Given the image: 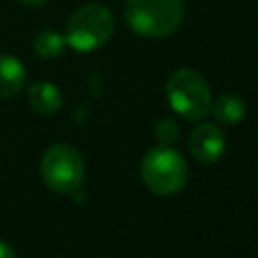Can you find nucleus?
I'll return each mask as SVG.
<instances>
[{
	"mask_svg": "<svg viewBox=\"0 0 258 258\" xmlns=\"http://www.w3.org/2000/svg\"><path fill=\"white\" fill-rule=\"evenodd\" d=\"M177 137H179V129H177V125H175L173 119H161V121H157V125H155V139L161 145H173Z\"/></svg>",
	"mask_w": 258,
	"mask_h": 258,
	"instance_id": "nucleus-11",
	"label": "nucleus"
},
{
	"mask_svg": "<svg viewBox=\"0 0 258 258\" xmlns=\"http://www.w3.org/2000/svg\"><path fill=\"white\" fill-rule=\"evenodd\" d=\"M210 113L216 117L218 123L224 125H236L244 119L246 115V105L244 101L234 95V93H224L218 99H212V109Z\"/></svg>",
	"mask_w": 258,
	"mask_h": 258,
	"instance_id": "nucleus-9",
	"label": "nucleus"
},
{
	"mask_svg": "<svg viewBox=\"0 0 258 258\" xmlns=\"http://www.w3.org/2000/svg\"><path fill=\"white\" fill-rule=\"evenodd\" d=\"M28 103L40 115H54L62 107V95L52 83L38 81L28 89Z\"/></svg>",
	"mask_w": 258,
	"mask_h": 258,
	"instance_id": "nucleus-8",
	"label": "nucleus"
},
{
	"mask_svg": "<svg viewBox=\"0 0 258 258\" xmlns=\"http://www.w3.org/2000/svg\"><path fill=\"white\" fill-rule=\"evenodd\" d=\"M0 258H16L14 248L4 240H0Z\"/></svg>",
	"mask_w": 258,
	"mask_h": 258,
	"instance_id": "nucleus-12",
	"label": "nucleus"
},
{
	"mask_svg": "<svg viewBox=\"0 0 258 258\" xmlns=\"http://www.w3.org/2000/svg\"><path fill=\"white\" fill-rule=\"evenodd\" d=\"M115 22L113 14L103 4H85L73 12L67 24L64 40L79 52H91L109 42Z\"/></svg>",
	"mask_w": 258,
	"mask_h": 258,
	"instance_id": "nucleus-4",
	"label": "nucleus"
},
{
	"mask_svg": "<svg viewBox=\"0 0 258 258\" xmlns=\"http://www.w3.org/2000/svg\"><path fill=\"white\" fill-rule=\"evenodd\" d=\"M24 6H30V8H40V6H44L48 0H20Z\"/></svg>",
	"mask_w": 258,
	"mask_h": 258,
	"instance_id": "nucleus-13",
	"label": "nucleus"
},
{
	"mask_svg": "<svg viewBox=\"0 0 258 258\" xmlns=\"http://www.w3.org/2000/svg\"><path fill=\"white\" fill-rule=\"evenodd\" d=\"M40 175L52 191L73 194L85 179L83 155L69 143H54L40 159Z\"/></svg>",
	"mask_w": 258,
	"mask_h": 258,
	"instance_id": "nucleus-5",
	"label": "nucleus"
},
{
	"mask_svg": "<svg viewBox=\"0 0 258 258\" xmlns=\"http://www.w3.org/2000/svg\"><path fill=\"white\" fill-rule=\"evenodd\" d=\"M189 153L200 163H214L220 159L226 147V135L216 123H200L191 129L187 139Z\"/></svg>",
	"mask_w": 258,
	"mask_h": 258,
	"instance_id": "nucleus-6",
	"label": "nucleus"
},
{
	"mask_svg": "<svg viewBox=\"0 0 258 258\" xmlns=\"http://www.w3.org/2000/svg\"><path fill=\"white\" fill-rule=\"evenodd\" d=\"M141 179L157 196H173L187 181V163L183 155L169 145L149 149L141 159Z\"/></svg>",
	"mask_w": 258,
	"mask_h": 258,
	"instance_id": "nucleus-2",
	"label": "nucleus"
},
{
	"mask_svg": "<svg viewBox=\"0 0 258 258\" xmlns=\"http://www.w3.org/2000/svg\"><path fill=\"white\" fill-rule=\"evenodd\" d=\"M125 20L139 36H169L183 20V0H127Z\"/></svg>",
	"mask_w": 258,
	"mask_h": 258,
	"instance_id": "nucleus-1",
	"label": "nucleus"
},
{
	"mask_svg": "<svg viewBox=\"0 0 258 258\" xmlns=\"http://www.w3.org/2000/svg\"><path fill=\"white\" fill-rule=\"evenodd\" d=\"M26 83L24 64L12 54H0V101L20 93Z\"/></svg>",
	"mask_w": 258,
	"mask_h": 258,
	"instance_id": "nucleus-7",
	"label": "nucleus"
},
{
	"mask_svg": "<svg viewBox=\"0 0 258 258\" xmlns=\"http://www.w3.org/2000/svg\"><path fill=\"white\" fill-rule=\"evenodd\" d=\"M165 95L171 109L187 121H200L212 109L210 85L191 69H177L171 73L165 83Z\"/></svg>",
	"mask_w": 258,
	"mask_h": 258,
	"instance_id": "nucleus-3",
	"label": "nucleus"
},
{
	"mask_svg": "<svg viewBox=\"0 0 258 258\" xmlns=\"http://www.w3.org/2000/svg\"><path fill=\"white\" fill-rule=\"evenodd\" d=\"M64 46H67V40L56 30H42L34 38V52L40 58H56L62 54Z\"/></svg>",
	"mask_w": 258,
	"mask_h": 258,
	"instance_id": "nucleus-10",
	"label": "nucleus"
}]
</instances>
